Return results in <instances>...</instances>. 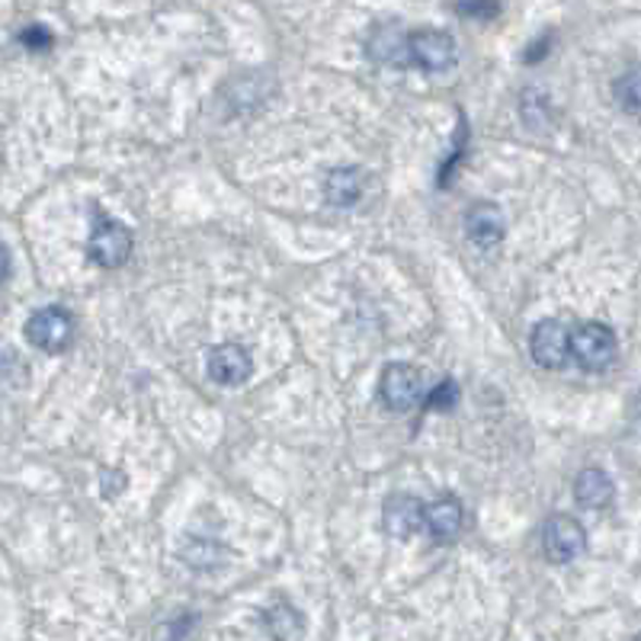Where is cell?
I'll use <instances>...</instances> for the list:
<instances>
[{
    "instance_id": "e0dca14e",
    "label": "cell",
    "mask_w": 641,
    "mask_h": 641,
    "mask_svg": "<svg viewBox=\"0 0 641 641\" xmlns=\"http://www.w3.org/2000/svg\"><path fill=\"white\" fill-rule=\"evenodd\" d=\"M20 42H23L26 49H49V46H52V33H49L46 26H26V29L20 33Z\"/></svg>"
},
{
    "instance_id": "9a60e30c",
    "label": "cell",
    "mask_w": 641,
    "mask_h": 641,
    "mask_svg": "<svg viewBox=\"0 0 641 641\" xmlns=\"http://www.w3.org/2000/svg\"><path fill=\"white\" fill-rule=\"evenodd\" d=\"M616 100H619V107H622L629 116L639 113V71H629L626 77L616 81Z\"/></svg>"
},
{
    "instance_id": "52a82bcc",
    "label": "cell",
    "mask_w": 641,
    "mask_h": 641,
    "mask_svg": "<svg viewBox=\"0 0 641 641\" xmlns=\"http://www.w3.org/2000/svg\"><path fill=\"white\" fill-rule=\"evenodd\" d=\"M529 353L542 369H562L571 359V331L555 318L539 321L529 337Z\"/></svg>"
},
{
    "instance_id": "ba28073f",
    "label": "cell",
    "mask_w": 641,
    "mask_h": 641,
    "mask_svg": "<svg viewBox=\"0 0 641 641\" xmlns=\"http://www.w3.org/2000/svg\"><path fill=\"white\" fill-rule=\"evenodd\" d=\"M206 369H209V379L219 382V385H244L254 372V359L250 353L244 350L241 344H219L209 350V359H206Z\"/></svg>"
},
{
    "instance_id": "9c48e42d",
    "label": "cell",
    "mask_w": 641,
    "mask_h": 641,
    "mask_svg": "<svg viewBox=\"0 0 641 641\" xmlns=\"http://www.w3.org/2000/svg\"><path fill=\"white\" fill-rule=\"evenodd\" d=\"M466 523V510L459 504V497L443 494L430 504H423V529L436 539V542H453Z\"/></svg>"
},
{
    "instance_id": "8992f818",
    "label": "cell",
    "mask_w": 641,
    "mask_h": 641,
    "mask_svg": "<svg viewBox=\"0 0 641 641\" xmlns=\"http://www.w3.org/2000/svg\"><path fill=\"white\" fill-rule=\"evenodd\" d=\"M408 61L423 71H446L456 64V39L443 29H417L408 36Z\"/></svg>"
},
{
    "instance_id": "30bf717a",
    "label": "cell",
    "mask_w": 641,
    "mask_h": 641,
    "mask_svg": "<svg viewBox=\"0 0 641 641\" xmlns=\"http://www.w3.org/2000/svg\"><path fill=\"white\" fill-rule=\"evenodd\" d=\"M466 234L471 244H478L481 250H491L504 241L507 234V219L494 202H474L466 215Z\"/></svg>"
},
{
    "instance_id": "6da1fadb",
    "label": "cell",
    "mask_w": 641,
    "mask_h": 641,
    "mask_svg": "<svg viewBox=\"0 0 641 641\" xmlns=\"http://www.w3.org/2000/svg\"><path fill=\"white\" fill-rule=\"evenodd\" d=\"M616 353H619L616 334L603 321H583L581 328L571 331V356L587 372L609 369L616 362Z\"/></svg>"
},
{
    "instance_id": "ffe728a7",
    "label": "cell",
    "mask_w": 641,
    "mask_h": 641,
    "mask_svg": "<svg viewBox=\"0 0 641 641\" xmlns=\"http://www.w3.org/2000/svg\"><path fill=\"white\" fill-rule=\"evenodd\" d=\"M10 276V254H7V247L0 244V283Z\"/></svg>"
},
{
    "instance_id": "5b68a950",
    "label": "cell",
    "mask_w": 641,
    "mask_h": 641,
    "mask_svg": "<svg viewBox=\"0 0 641 641\" xmlns=\"http://www.w3.org/2000/svg\"><path fill=\"white\" fill-rule=\"evenodd\" d=\"M382 405L392 410H410L423 398V372L410 362H392L382 372Z\"/></svg>"
},
{
    "instance_id": "8fae6325",
    "label": "cell",
    "mask_w": 641,
    "mask_h": 641,
    "mask_svg": "<svg viewBox=\"0 0 641 641\" xmlns=\"http://www.w3.org/2000/svg\"><path fill=\"white\" fill-rule=\"evenodd\" d=\"M385 529L395 539H410L423 529V504L410 494H395L385 501Z\"/></svg>"
},
{
    "instance_id": "5bb4252c",
    "label": "cell",
    "mask_w": 641,
    "mask_h": 641,
    "mask_svg": "<svg viewBox=\"0 0 641 641\" xmlns=\"http://www.w3.org/2000/svg\"><path fill=\"white\" fill-rule=\"evenodd\" d=\"M362 196V171L359 168H337L331 171L328 180H324V199L328 206H337V209H350L359 202Z\"/></svg>"
},
{
    "instance_id": "7a4b0ae2",
    "label": "cell",
    "mask_w": 641,
    "mask_h": 641,
    "mask_svg": "<svg viewBox=\"0 0 641 641\" xmlns=\"http://www.w3.org/2000/svg\"><path fill=\"white\" fill-rule=\"evenodd\" d=\"M87 257L107 270L122 267L132 257V229L116 219H97L87 237Z\"/></svg>"
},
{
    "instance_id": "d6986e66",
    "label": "cell",
    "mask_w": 641,
    "mask_h": 641,
    "mask_svg": "<svg viewBox=\"0 0 641 641\" xmlns=\"http://www.w3.org/2000/svg\"><path fill=\"white\" fill-rule=\"evenodd\" d=\"M545 52H548V39H545V42H542V39L532 42V46L526 49V64H535L539 59H545Z\"/></svg>"
},
{
    "instance_id": "ac0fdd59",
    "label": "cell",
    "mask_w": 641,
    "mask_h": 641,
    "mask_svg": "<svg viewBox=\"0 0 641 641\" xmlns=\"http://www.w3.org/2000/svg\"><path fill=\"white\" fill-rule=\"evenodd\" d=\"M459 13H463V16L491 20V16L497 13V0H463V3H459Z\"/></svg>"
},
{
    "instance_id": "3957f363",
    "label": "cell",
    "mask_w": 641,
    "mask_h": 641,
    "mask_svg": "<svg viewBox=\"0 0 641 641\" xmlns=\"http://www.w3.org/2000/svg\"><path fill=\"white\" fill-rule=\"evenodd\" d=\"M23 331L33 347H39L42 353H61L67 350V344L74 337V321L64 308L49 305V308H39L36 315H29Z\"/></svg>"
},
{
    "instance_id": "2e32d148",
    "label": "cell",
    "mask_w": 641,
    "mask_h": 641,
    "mask_svg": "<svg viewBox=\"0 0 641 641\" xmlns=\"http://www.w3.org/2000/svg\"><path fill=\"white\" fill-rule=\"evenodd\" d=\"M456 405H459V385H456L453 379L440 382V385L430 392V398H427V408L430 410H453Z\"/></svg>"
},
{
    "instance_id": "4fadbf2b",
    "label": "cell",
    "mask_w": 641,
    "mask_h": 641,
    "mask_svg": "<svg viewBox=\"0 0 641 641\" xmlns=\"http://www.w3.org/2000/svg\"><path fill=\"white\" fill-rule=\"evenodd\" d=\"M366 49H369V56L379 61V64H405V56H408V36L395 26V23H389V26H375L372 29V36H369V42H366Z\"/></svg>"
},
{
    "instance_id": "7c38bea8",
    "label": "cell",
    "mask_w": 641,
    "mask_h": 641,
    "mask_svg": "<svg viewBox=\"0 0 641 641\" xmlns=\"http://www.w3.org/2000/svg\"><path fill=\"white\" fill-rule=\"evenodd\" d=\"M613 494H616V484H613V478L603 468H583L581 474H578V481H575V497L587 510L606 507L613 501Z\"/></svg>"
},
{
    "instance_id": "277c9868",
    "label": "cell",
    "mask_w": 641,
    "mask_h": 641,
    "mask_svg": "<svg viewBox=\"0 0 641 641\" xmlns=\"http://www.w3.org/2000/svg\"><path fill=\"white\" fill-rule=\"evenodd\" d=\"M542 545H545L548 562L568 565V562H575L578 555H583V548H587V532H583V526L578 523L575 517L555 514V517H548L545 526H542Z\"/></svg>"
}]
</instances>
